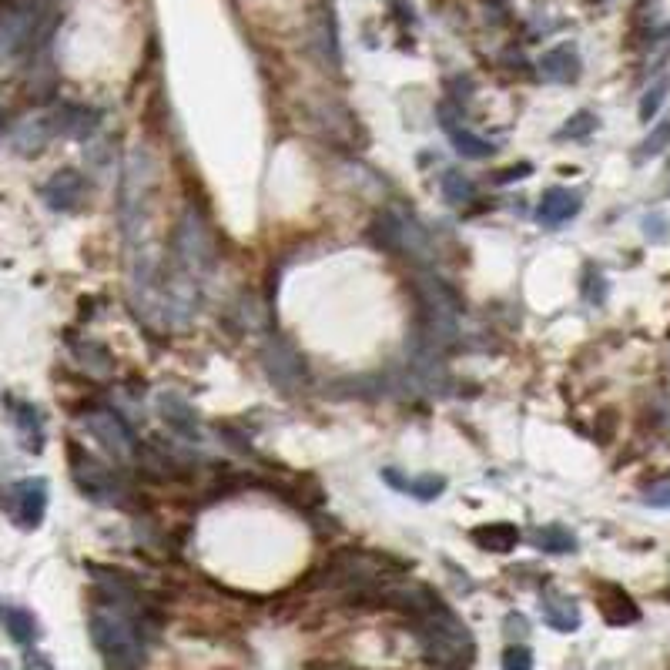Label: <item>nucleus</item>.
Instances as JSON below:
<instances>
[{
  "label": "nucleus",
  "mask_w": 670,
  "mask_h": 670,
  "mask_svg": "<svg viewBox=\"0 0 670 670\" xmlns=\"http://www.w3.org/2000/svg\"><path fill=\"white\" fill-rule=\"evenodd\" d=\"M91 640L98 647V654L104 657L108 670H138L141 660H145V644H141V634L134 627V620L128 617V610L118 607V603H101V607L91 610Z\"/></svg>",
  "instance_id": "obj_1"
},
{
  "label": "nucleus",
  "mask_w": 670,
  "mask_h": 670,
  "mask_svg": "<svg viewBox=\"0 0 670 670\" xmlns=\"http://www.w3.org/2000/svg\"><path fill=\"white\" fill-rule=\"evenodd\" d=\"M416 302L423 312L426 325V342L429 349H443L456 339V319H459V302L449 292L446 282H439L436 275H416Z\"/></svg>",
  "instance_id": "obj_2"
},
{
  "label": "nucleus",
  "mask_w": 670,
  "mask_h": 670,
  "mask_svg": "<svg viewBox=\"0 0 670 670\" xmlns=\"http://www.w3.org/2000/svg\"><path fill=\"white\" fill-rule=\"evenodd\" d=\"M175 265L178 272H185L188 279H201L205 272H212L215 268V245H212V235H208L205 222L195 215V208H188L185 215H181L178 222V232H175Z\"/></svg>",
  "instance_id": "obj_3"
},
{
  "label": "nucleus",
  "mask_w": 670,
  "mask_h": 670,
  "mask_svg": "<svg viewBox=\"0 0 670 670\" xmlns=\"http://www.w3.org/2000/svg\"><path fill=\"white\" fill-rule=\"evenodd\" d=\"M0 506L21 530H37L47 513V483L44 480H17L0 493Z\"/></svg>",
  "instance_id": "obj_4"
},
{
  "label": "nucleus",
  "mask_w": 670,
  "mask_h": 670,
  "mask_svg": "<svg viewBox=\"0 0 670 670\" xmlns=\"http://www.w3.org/2000/svg\"><path fill=\"white\" fill-rule=\"evenodd\" d=\"M41 31L37 4H4L0 7V57H14L34 44Z\"/></svg>",
  "instance_id": "obj_5"
},
{
  "label": "nucleus",
  "mask_w": 670,
  "mask_h": 670,
  "mask_svg": "<svg viewBox=\"0 0 670 670\" xmlns=\"http://www.w3.org/2000/svg\"><path fill=\"white\" fill-rule=\"evenodd\" d=\"M71 473L78 490L94 503H118L121 500V483L118 476L111 473L108 466H101L98 459L81 453V449H71Z\"/></svg>",
  "instance_id": "obj_6"
},
{
  "label": "nucleus",
  "mask_w": 670,
  "mask_h": 670,
  "mask_svg": "<svg viewBox=\"0 0 670 670\" xmlns=\"http://www.w3.org/2000/svg\"><path fill=\"white\" fill-rule=\"evenodd\" d=\"M84 429L108 449L114 459H131L134 456V436L128 423L114 413V409H91L84 413Z\"/></svg>",
  "instance_id": "obj_7"
},
{
  "label": "nucleus",
  "mask_w": 670,
  "mask_h": 670,
  "mask_svg": "<svg viewBox=\"0 0 670 670\" xmlns=\"http://www.w3.org/2000/svg\"><path fill=\"white\" fill-rule=\"evenodd\" d=\"M84 191H88V185H84L81 171L64 168V171H57V175H51V181L41 188V198L47 201V208H54V212H71V208L81 205Z\"/></svg>",
  "instance_id": "obj_8"
},
{
  "label": "nucleus",
  "mask_w": 670,
  "mask_h": 670,
  "mask_svg": "<svg viewBox=\"0 0 670 670\" xmlns=\"http://www.w3.org/2000/svg\"><path fill=\"white\" fill-rule=\"evenodd\" d=\"M158 409H161V416H165V423H168L171 433H178L181 439H188V443L201 439L198 413H195V406H191L185 396H178V392H161Z\"/></svg>",
  "instance_id": "obj_9"
},
{
  "label": "nucleus",
  "mask_w": 670,
  "mask_h": 670,
  "mask_svg": "<svg viewBox=\"0 0 670 670\" xmlns=\"http://www.w3.org/2000/svg\"><path fill=\"white\" fill-rule=\"evenodd\" d=\"M262 359H265L268 376L279 382L282 389H295V386H299V382H302V376H305L302 359L295 356V349H292V346H285L282 339L268 342L265 352H262Z\"/></svg>",
  "instance_id": "obj_10"
},
{
  "label": "nucleus",
  "mask_w": 670,
  "mask_h": 670,
  "mask_svg": "<svg viewBox=\"0 0 670 670\" xmlns=\"http://www.w3.org/2000/svg\"><path fill=\"white\" fill-rule=\"evenodd\" d=\"M580 215V195L570 188H547L540 198V208H536V222L547 225V228H560L567 225L570 218Z\"/></svg>",
  "instance_id": "obj_11"
},
{
  "label": "nucleus",
  "mask_w": 670,
  "mask_h": 670,
  "mask_svg": "<svg viewBox=\"0 0 670 670\" xmlns=\"http://www.w3.org/2000/svg\"><path fill=\"white\" fill-rule=\"evenodd\" d=\"M540 614H543V624L550 630H557V634H573V630H580V624H583L577 600L567 597V593H557V590H547L540 597Z\"/></svg>",
  "instance_id": "obj_12"
},
{
  "label": "nucleus",
  "mask_w": 670,
  "mask_h": 670,
  "mask_svg": "<svg viewBox=\"0 0 670 670\" xmlns=\"http://www.w3.org/2000/svg\"><path fill=\"white\" fill-rule=\"evenodd\" d=\"M580 71H583V61L573 44H557L550 47V51H543L540 57V74L553 84H573L580 78Z\"/></svg>",
  "instance_id": "obj_13"
},
{
  "label": "nucleus",
  "mask_w": 670,
  "mask_h": 670,
  "mask_svg": "<svg viewBox=\"0 0 670 670\" xmlns=\"http://www.w3.org/2000/svg\"><path fill=\"white\" fill-rule=\"evenodd\" d=\"M439 118H443V131H446L449 145H453L463 158L486 161V158H493V155H496V145H490V141H483L480 134H473L469 128H459V121L453 118V111H449L446 104H443V108H439Z\"/></svg>",
  "instance_id": "obj_14"
},
{
  "label": "nucleus",
  "mask_w": 670,
  "mask_h": 670,
  "mask_svg": "<svg viewBox=\"0 0 670 670\" xmlns=\"http://www.w3.org/2000/svg\"><path fill=\"white\" fill-rule=\"evenodd\" d=\"M51 121H54L57 134H67V138H88V134H94V128H98L101 114L94 108H84V104H61Z\"/></svg>",
  "instance_id": "obj_15"
},
{
  "label": "nucleus",
  "mask_w": 670,
  "mask_h": 670,
  "mask_svg": "<svg viewBox=\"0 0 670 670\" xmlns=\"http://www.w3.org/2000/svg\"><path fill=\"white\" fill-rule=\"evenodd\" d=\"M382 480H386L392 490L409 493V496H416V500H423V503L436 500V496L446 490L443 476H416V480H409V476H402L399 469H382Z\"/></svg>",
  "instance_id": "obj_16"
},
{
  "label": "nucleus",
  "mask_w": 670,
  "mask_h": 670,
  "mask_svg": "<svg viewBox=\"0 0 670 670\" xmlns=\"http://www.w3.org/2000/svg\"><path fill=\"white\" fill-rule=\"evenodd\" d=\"M600 614H603L607 624H614V627L637 624L640 620L637 603L630 600L620 587H600Z\"/></svg>",
  "instance_id": "obj_17"
},
{
  "label": "nucleus",
  "mask_w": 670,
  "mask_h": 670,
  "mask_svg": "<svg viewBox=\"0 0 670 670\" xmlns=\"http://www.w3.org/2000/svg\"><path fill=\"white\" fill-rule=\"evenodd\" d=\"M473 543L486 553H513L520 543V530L513 523H483L473 530Z\"/></svg>",
  "instance_id": "obj_18"
},
{
  "label": "nucleus",
  "mask_w": 670,
  "mask_h": 670,
  "mask_svg": "<svg viewBox=\"0 0 670 670\" xmlns=\"http://www.w3.org/2000/svg\"><path fill=\"white\" fill-rule=\"evenodd\" d=\"M54 134V121L51 118H31L24 124H17L11 134V145L21 151V155H41V148L51 141Z\"/></svg>",
  "instance_id": "obj_19"
},
{
  "label": "nucleus",
  "mask_w": 670,
  "mask_h": 670,
  "mask_svg": "<svg viewBox=\"0 0 670 670\" xmlns=\"http://www.w3.org/2000/svg\"><path fill=\"white\" fill-rule=\"evenodd\" d=\"M11 406H14L17 436H21L24 449H31V453H41V449H44V423H41V413H37L31 402H11Z\"/></svg>",
  "instance_id": "obj_20"
},
{
  "label": "nucleus",
  "mask_w": 670,
  "mask_h": 670,
  "mask_svg": "<svg viewBox=\"0 0 670 670\" xmlns=\"http://www.w3.org/2000/svg\"><path fill=\"white\" fill-rule=\"evenodd\" d=\"M530 543H533L536 550L553 553V557H567V553H573V550L580 547L577 536H573V533L567 530V526H560V523L536 526L533 536H530Z\"/></svg>",
  "instance_id": "obj_21"
},
{
  "label": "nucleus",
  "mask_w": 670,
  "mask_h": 670,
  "mask_svg": "<svg viewBox=\"0 0 670 670\" xmlns=\"http://www.w3.org/2000/svg\"><path fill=\"white\" fill-rule=\"evenodd\" d=\"M4 624H7V634H11L14 644L31 647L34 640H37V620H34V614H27L24 607H11V610H7Z\"/></svg>",
  "instance_id": "obj_22"
},
{
  "label": "nucleus",
  "mask_w": 670,
  "mask_h": 670,
  "mask_svg": "<svg viewBox=\"0 0 670 670\" xmlns=\"http://www.w3.org/2000/svg\"><path fill=\"white\" fill-rule=\"evenodd\" d=\"M439 191H443L446 205H453V208L466 205V201H473V195H476L473 181L466 175H459V171H446L443 181H439Z\"/></svg>",
  "instance_id": "obj_23"
},
{
  "label": "nucleus",
  "mask_w": 670,
  "mask_h": 670,
  "mask_svg": "<svg viewBox=\"0 0 670 670\" xmlns=\"http://www.w3.org/2000/svg\"><path fill=\"white\" fill-rule=\"evenodd\" d=\"M667 145H670V121H660V124H654V128H650L647 138L640 141V148H637V161H650V158L664 155Z\"/></svg>",
  "instance_id": "obj_24"
},
{
  "label": "nucleus",
  "mask_w": 670,
  "mask_h": 670,
  "mask_svg": "<svg viewBox=\"0 0 670 670\" xmlns=\"http://www.w3.org/2000/svg\"><path fill=\"white\" fill-rule=\"evenodd\" d=\"M667 88H670V81L667 78H660V81H654L647 88V94L640 98V121H654L657 118V111L664 108V101H667Z\"/></svg>",
  "instance_id": "obj_25"
},
{
  "label": "nucleus",
  "mask_w": 670,
  "mask_h": 670,
  "mask_svg": "<svg viewBox=\"0 0 670 670\" xmlns=\"http://www.w3.org/2000/svg\"><path fill=\"white\" fill-rule=\"evenodd\" d=\"M597 128V114H590V111H577L573 118L567 121V128H560L557 131V138L560 141H567V138H587V134Z\"/></svg>",
  "instance_id": "obj_26"
},
{
  "label": "nucleus",
  "mask_w": 670,
  "mask_h": 670,
  "mask_svg": "<svg viewBox=\"0 0 670 670\" xmlns=\"http://www.w3.org/2000/svg\"><path fill=\"white\" fill-rule=\"evenodd\" d=\"M503 670H533V650L526 644H510L503 650Z\"/></svg>",
  "instance_id": "obj_27"
},
{
  "label": "nucleus",
  "mask_w": 670,
  "mask_h": 670,
  "mask_svg": "<svg viewBox=\"0 0 670 670\" xmlns=\"http://www.w3.org/2000/svg\"><path fill=\"white\" fill-rule=\"evenodd\" d=\"M503 634H506L510 644H526V637H530V620H526L523 614H506Z\"/></svg>",
  "instance_id": "obj_28"
},
{
  "label": "nucleus",
  "mask_w": 670,
  "mask_h": 670,
  "mask_svg": "<svg viewBox=\"0 0 670 670\" xmlns=\"http://www.w3.org/2000/svg\"><path fill=\"white\" fill-rule=\"evenodd\" d=\"M650 510H670V483H660V486H650L644 493V500H640Z\"/></svg>",
  "instance_id": "obj_29"
},
{
  "label": "nucleus",
  "mask_w": 670,
  "mask_h": 670,
  "mask_svg": "<svg viewBox=\"0 0 670 670\" xmlns=\"http://www.w3.org/2000/svg\"><path fill=\"white\" fill-rule=\"evenodd\" d=\"M24 670H54V660L47 654H41V650L27 647L24 650Z\"/></svg>",
  "instance_id": "obj_30"
},
{
  "label": "nucleus",
  "mask_w": 670,
  "mask_h": 670,
  "mask_svg": "<svg viewBox=\"0 0 670 670\" xmlns=\"http://www.w3.org/2000/svg\"><path fill=\"white\" fill-rule=\"evenodd\" d=\"M644 232L650 242H660V238H667V218L664 215H647L644 218Z\"/></svg>",
  "instance_id": "obj_31"
},
{
  "label": "nucleus",
  "mask_w": 670,
  "mask_h": 670,
  "mask_svg": "<svg viewBox=\"0 0 670 670\" xmlns=\"http://www.w3.org/2000/svg\"><path fill=\"white\" fill-rule=\"evenodd\" d=\"M530 165H520V168H510V171H500V175H496V181H500V185H510V181H516L520 175H530Z\"/></svg>",
  "instance_id": "obj_32"
}]
</instances>
